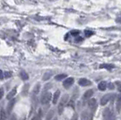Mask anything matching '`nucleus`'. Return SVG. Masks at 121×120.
I'll return each instance as SVG.
<instances>
[{"label":"nucleus","instance_id":"obj_34","mask_svg":"<svg viewBox=\"0 0 121 120\" xmlns=\"http://www.w3.org/2000/svg\"><path fill=\"white\" fill-rule=\"evenodd\" d=\"M118 91H119V92H121V85H119V86H118Z\"/></svg>","mask_w":121,"mask_h":120},{"label":"nucleus","instance_id":"obj_24","mask_svg":"<svg viewBox=\"0 0 121 120\" xmlns=\"http://www.w3.org/2000/svg\"><path fill=\"white\" fill-rule=\"evenodd\" d=\"M12 77V73L11 72H4V77L8 78Z\"/></svg>","mask_w":121,"mask_h":120},{"label":"nucleus","instance_id":"obj_23","mask_svg":"<svg viewBox=\"0 0 121 120\" xmlns=\"http://www.w3.org/2000/svg\"><path fill=\"white\" fill-rule=\"evenodd\" d=\"M85 35L86 36H90L92 35H94V32L91 30H85Z\"/></svg>","mask_w":121,"mask_h":120},{"label":"nucleus","instance_id":"obj_18","mask_svg":"<svg viewBox=\"0 0 121 120\" xmlns=\"http://www.w3.org/2000/svg\"><path fill=\"white\" fill-rule=\"evenodd\" d=\"M20 77H21L22 80L26 81V80L29 78V76H28V74L26 72V71H21V72H20Z\"/></svg>","mask_w":121,"mask_h":120},{"label":"nucleus","instance_id":"obj_7","mask_svg":"<svg viewBox=\"0 0 121 120\" xmlns=\"http://www.w3.org/2000/svg\"><path fill=\"white\" fill-rule=\"evenodd\" d=\"M111 115H112V113H111L110 109H109V108H106L103 112L104 120H109L110 119V117H111Z\"/></svg>","mask_w":121,"mask_h":120},{"label":"nucleus","instance_id":"obj_19","mask_svg":"<svg viewBox=\"0 0 121 120\" xmlns=\"http://www.w3.org/2000/svg\"><path fill=\"white\" fill-rule=\"evenodd\" d=\"M65 78H67V75L66 74H59V75L55 77V79L56 81H61L62 79H65Z\"/></svg>","mask_w":121,"mask_h":120},{"label":"nucleus","instance_id":"obj_27","mask_svg":"<svg viewBox=\"0 0 121 120\" xmlns=\"http://www.w3.org/2000/svg\"><path fill=\"white\" fill-rule=\"evenodd\" d=\"M51 86H52V84H47L46 86H45V88H44V92H47V90L48 89H49L50 87H51Z\"/></svg>","mask_w":121,"mask_h":120},{"label":"nucleus","instance_id":"obj_3","mask_svg":"<svg viewBox=\"0 0 121 120\" xmlns=\"http://www.w3.org/2000/svg\"><path fill=\"white\" fill-rule=\"evenodd\" d=\"M16 102H17V100L15 98H12V99L8 100V104H7V107H6V114H11L13 108H14L15 105H16Z\"/></svg>","mask_w":121,"mask_h":120},{"label":"nucleus","instance_id":"obj_9","mask_svg":"<svg viewBox=\"0 0 121 120\" xmlns=\"http://www.w3.org/2000/svg\"><path fill=\"white\" fill-rule=\"evenodd\" d=\"M93 94H94V91L92 89H89V90H87V91H86L85 94L83 95V100H87V99L91 98V96H93Z\"/></svg>","mask_w":121,"mask_h":120},{"label":"nucleus","instance_id":"obj_4","mask_svg":"<svg viewBox=\"0 0 121 120\" xmlns=\"http://www.w3.org/2000/svg\"><path fill=\"white\" fill-rule=\"evenodd\" d=\"M74 78L73 77H67L66 78L65 80H64V82H63V86H64V87L65 88H69L73 84H74Z\"/></svg>","mask_w":121,"mask_h":120},{"label":"nucleus","instance_id":"obj_14","mask_svg":"<svg viewBox=\"0 0 121 120\" xmlns=\"http://www.w3.org/2000/svg\"><path fill=\"white\" fill-rule=\"evenodd\" d=\"M40 88H41V85L39 84V83H37V84L35 86L34 89H33V96H36V95L40 92Z\"/></svg>","mask_w":121,"mask_h":120},{"label":"nucleus","instance_id":"obj_21","mask_svg":"<svg viewBox=\"0 0 121 120\" xmlns=\"http://www.w3.org/2000/svg\"><path fill=\"white\" fill-rule=\"evenodd\" d=\"M121 109V96L118 97L117 99V110L119 112Z\"/></svg>","mask_w":121,"mask_h":120},{"label":"nucleus","instance_id":"obj_13","mask_svg":"<svg viewBox=\"0 0 121 120\" xmlns=\"http://www.w3.org/2000/svg\"><path fill=\"white\" fill-rule=\"evenodd\" d=\"M81 120H90V116H89V113L87 110H85L82 112L81 114Z\"/></svg>","mask_w":121,"mask_h":120},{"label":"nucleus","instance_id":"obj_35","mask_svg":"<svg viewBox=\"0 0 121 120\" xmlns=\"http://www.w3.org/2000/svg\"><path fill=\"white\" fill-rule=\"evenodd\" d=\"M19 120H26V116H23V117H21Z\"/></svg>","mask_w":121,"mask_h":120},{"label":"nucleus","instance_id":"obj_30","mask_svg":"<svg viewBox=\"0 0 121 120\" xmlns=\"http://www.w3.org/2000/svg\"><path fill=\"white\" fill-rule=\"evenodd\" d=\"M71 120H78V114H74V116H72Z\"/></svg>","mask_w":121,"mask_h":120},{"label":"nucleus","instance_id":"obj_29","mask_svg":"<svg viewBox=\"0 0 121 120\" xmlns=\"http://www.w3.org/2000/svg\"><path fill=\"white\" fill-rule=\"evenodd\" d=\"M39 117H41V116H39L38 115H35V116L31 118V120H39Z\"/></svg>","mask_w":121,"mask_h":120},{"label":"nucleus","instance_id":"obj_33","mask_svg":"<svg viewBox=\"0 0 121 120\" xmlns=\"http://www.w3.org/2000/svg\"><path fill=\"white\" fill-rule=\"evenodd\" d=\"M4 78V72L2 70H0V80H2Z\"/></svg>","mask_w":121,"mask_h":120},{"label":"nucleus","instance_id":"obj_1","mask_svg":"<svg viewBox=\"0 0 121 120\" xmlns=\"http://www.w3.org/2000/svg\"><path fill=\"white\" fill-rule=\"evenodd\" d=\"M68 99H69V96H68L67 94H65L64 96H62V98H61V100H60V103H59V105H58V107H57V111H58V114L59 115H62L63 111H64L65 106H66L67 104V102H68Z\"/></svg>","mask_w":121,"mask_h":120},{"label":"nucleus","instance_id":"obj_5","mask_svg":"<svg viewBox=\"0 0 121 120\" xmlns=\"http://www.w3.org/2000/svg\"><path fill=\"white\" fill-rule=\"evenodd\" d=\"M112 97V95L111 94H107V95H105V96L101 98V100H100V105L101 106H105L106 104H108V103L110 101V98Z\"/></svg>","mask_w":121,"mask_h":120},{"label":"nucleus","instance_id":"obj_31","mask_svg":"<svg viewBox=\"0 0 121 120\" xmlns=\"http://www.w3.org/2000/svg\"><path fill=\"white\" fill-rule=\"evenodd\" d=\"M9 120H17V116H16L15 114H12L11 116H10Z\"/></svg>","mask_w":121,"mask_h":120},{"label":"nucleus","instance_id":"obj_16","mask_svg":"<svg viewBox=\"0 0 121 120\" xmlns=\"http://www.w3.org/2000/svg\"><path fill=\"white\" fill-rule=\"evenodd\" d=\"M28 89H29V85L28 84H26L23 86V88H22V96H27V94H28Z\"/></svg>","mask_w":121,"mask_h":120},{"label":"nucleus","instance_id":"obj_10","mask_svg":"<svg viewBox=\"0 0 121 120\" xmlns=\"http://www.w3.org/2000/svg\"><path fill=\"white\" fill-rule=\"evenodd\" d=\"M16 94H17V87H14V88L6 95V99H7V100H10V99L14 98V96H16Z\"/></svg>","mask_w":121,"mask_h":120},{"label":"nucleus","instance_id":"obj_11","mask_svg":"<svg viewBox=\"0 0 121 120\" xmlns=\"http://www.w3.org/2000/svg\"><path fill=\"white\" fill-rule=\"evenodd\" d=\"M59 96H60V91H59V90H56V91L55 92L54 96H53V100H52V102H53L54 105H56V104L57 103Z\"/></svg>","mask_w":121,"mask_h":120},{"label":"nucleus","instance_id":"obj_15","mask_svg":"<svg viewBox=\"0 0 121 120\" xmlns=\"http://www.w3.org/2000/svg\"><path fill=\"white\" fill-rule=\"evenodd\" d=\"M54 115H55L54 109L49 110L48 113L47 114V116H46V120H52L53 119V117H54Z\"/></svg>","mask_w":121,"mask_h":120},{"label":"nucleus","instance_id":"obj_8","mask_svg":"<svg viewBox=\"0 0 121 120\" xmlns=\"http://www.w3.org/2000/svg\"><path fill=\"white\" fill-rule=\"evenodd\" d=\"M78 84L81 86H90L91 82L88 79H86V78H81L78 81Z\"/></svg>","mask_w":121,"mask_h":120},{"label":"nucleus","instance_id":"obj_25","mask_svg":"<svg viewBox=\"0 0 121 120\" xmlns=\"http://www.w3.org/2000/svg\"><path fill=\"white\" fill-rule=\"evenodd\" d=\"M81 41H83V38L81 37V36H78L76 37V39H75V42L76 43H78V42H81Z\"/></svg>","mask_w":121,"mask_h":120},{"label":"nucleus","instance_id":"obj_2","mask_svg":"<svg viewBox=\"0 0 121 120\" xmlns=\"http://www.w3.org/2000/svg\"><path fill=\"white\" fill-rule=\"evenodd\" d=\"M52 98V94L50 92H44L40 98V103L42 105H48Z\"/></svg>","mask_w":121,"mask_h":120},{"label":"nucleus","instance_id":"obj_17","mask_svg":"<svg viewBox=\"0 0 121 120\" xmlns=\"http://www.w3.org/2000/svg\"><path fill=\"white\" fill-rule=\"evenodd\" d=\"M107 86H108V84L105 81H102V82H100L98 84V89L100 90V91H105L106 88H107Z\"/></svg>","mask_w":121,"mask_h":120},{"label":"nucleus","instance_id":"obj_36","mask_svg":"<svg viewBox=\"0 0 121 120\" xmlns=\"http://www.w3.org/2000/svg\"><path fill=\"white\" fill-rule=\"evenodd\" d=\"M54 120H57V118H56V117H55V118H54Z\"/></svg>","mask_w":121,"mask_h":120},{"label":"nucleus","instance_id":"obj_20","mask_svg":"<svg viewBox=\"0 0 121 120\" xmlns=\"http://www.w3.org/2000/svg\"><path fill=\"white\" fill-rule=\"evenodd\" d=\"M52 75H53V73H52V72L45 73V75L43 76V80H44V81H48V79H50V77H52Z\"/></svg>","mask_w":121,"mask_h":120},{"label":"nucleus","instance_id":"obj_32","mask_svg":"<svg viewBox=\"0 0 121 120\" xmlns=\"http://www.w3.org/2000/svg\"><path fill=\"white\" fill-rule=\"evenodd\" d=\"M108 86L109 89H114V87H115V86H114V84H112V83H109Z\"/></svg>","mask_w":121,"mask_h":120},{"label":"nucleus","instance_id":"obj_22","mask_svg":"<svg viewBox=\"0 0 121 120\" xmlns=\"http://www.w3.org/2000/svg\"><path fill=\"white\" fill-rule=\"evenodd\" d=\"M79 32L78 30H72L71 32H70V34L72 35L73 36H79Z\"/></svg>","mask_w":121,"mask_h":120},{"label":"nucleus","instance_id":"obj_28","mask_svg":"<svg viewBox=\"0 0 121 120\" xmlns=\"http://www.w3.org/2000/svg\"><path fill=\"white\" fill-rule=\"evenodd\" d=\"M101 67H105V68H108V69H111L112 67H114L113 65H110V66H108V65H102Z\"/></svg>","mask_w":121,"mask_h":120},{"label":"nucleus","instance_id":"obj_6","mask_svg":"<svg viewBox=\"0 0 121 120\" xmlns=\"http://www.w3.org/2000/svg\"><path fill=\"white\" fill-rule=\"evenodd\" d=\"M87 104H88L89 108H91V110H92L93 112H95V110H96V108H97V100H96L95 98H91Z\"/></svg>","mask_w":121,"mask_h":120},{"label":"nucleus","instance_id":"obj_12","mask_svg":"<svg viewBox=\"0 0 121 120\" xmlns=\"http://www.w3.org/2000/svg\"><path fill=\"white\" fill-rule=\"evenodd\" d=\"M7 119V114L4 108H0V120Z\"/></svg>","mask_w":121,"mask_h":120},{"label":"nucleus","instance_id":"obj_26","mask_svg":"<svg viewBox=\"0 0 121 120\" xmlns=\"http://www.w3.org/2000/svg\"><path fill=\"white\" fill-rule=\"evenodd\" d=\"M4 93H5V90H4L3 87H1V88H0V100H1L2 97L4 96Z\"/></svg>","mask_w":121,"mask_h":120}]
</instances>
